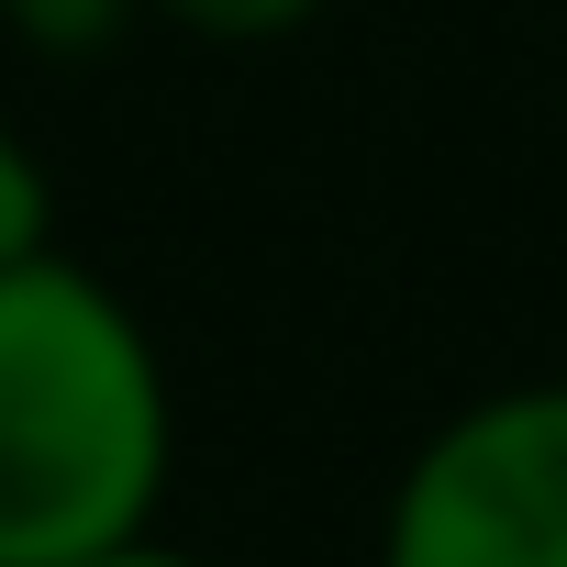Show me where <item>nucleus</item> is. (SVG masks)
<instances>
[{
  "label": "nucleus",
  "mask_w": 567,
  "mask_h": 567,
  "mask_svg": "<svg viewBox=\"0 0 567 567\" xmlns=\"http://www.w3.org/2000/svg\"><path fill=\"white\" fill-rule=\"evenodd\" d=\"M379 567H567V379L445 412L390 478Z\"/></svg>",
  "instance_id": "obj_2"
},
{
  "label": "nucleus",
  "mask_w": 567,
  "mask_h": 567,
  "mask_svg": "<svg viewBox=\"0 0 567 567\" xmlns=\"http://www.w3.org/2000/svg\"><path fill=\"white\" fill-rule=\"evenodd\" d=\"M23 12H34V0H0V23H23Z\"/></svg>",
  "instance_id": "obj_6"
},
{
  "label": "nucleus",
  "mask_w": 567,
  "mask_h": 567,
  "mask_svg": "<svg viewBox=\"0 0 567 567\" xmlns=\"http://www.w3.org/2000/svg\"><path fill=\"white\" fill-rule=\"evenodd\" d=\"M178 401L145 312L79 256L0 267V567L156 534Z\"/></svg>",
  "instance_id": "obj_1"
},
{
  "label": "nucleus",
  "mask_w": 567,
  "mask_h": 567,
  "mask_svg": "<svg viewBox=\"0 0 567 567\" xmlns=\"http://www.w3.org/2000/svg\"><path fill=\"white\" fill-rule=\"evenodd\" d=\"M68 567H200L189 545H156V534H134V545H101V556H68Z\"/></svg>",
  "instance_id": "obj_5"
},
{
  "label": "nucleus",
  "mask_w": 567,
  "mask_h": 567,
  "mask_svg": "<svg viewBox=\"0 0 567 567\" xmlns=\"http://www.w3.org/2000/svg\"><path fill=\"white\" fill-rule=\"evenodd\" d=\"M34 256H56V178L23 145V123L0 112V267H34Z\"/></svg>",
  "instance_id": "obj_3"
},
{
  "label": "nucleus",
  "mask_w": 567,
  "mask_h": 567,
  "mask_svg": "<svg viewBox=\"0 0 567 567\" xmlns=\"http://www.w3.org/2000/svg\"><path fill=\"white\" fill-rule=\"evenodd\" d=\"M134 12H156L200 45H267V34H301L323 0H134Z\"/></svg>",
  "instance_id": "obj_4"
}]
</instances>
